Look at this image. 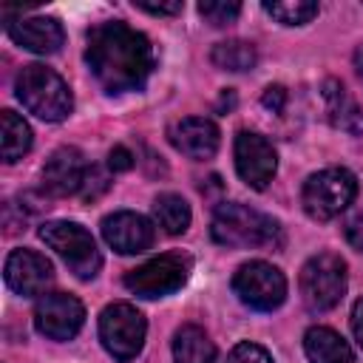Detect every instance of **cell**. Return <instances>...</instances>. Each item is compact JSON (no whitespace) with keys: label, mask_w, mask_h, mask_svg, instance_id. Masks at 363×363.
Masks as SVG:
<instances>
[{"label":"cell","mask_w":363,"mask_h":363,"mask_svg":"<svg viewBox=\"0 0 363 363\" xmlns=\"http://www.w3.org/2000/svg\"><path fill=\"white\" fill-rule=\"evenodd\" d=\"M298 286H301V298L306 309L312 312L335 309L346 292V261L335 252L312 255L301 269Z\"/></svg>","instance_id":"6"},{"label":"cell","mask_w":363,"mask_h":363,"mask_svg":"<svg viewBox=\"0 0 363 363\" xmlns=\"http://www.w3.org/2000/svg\"><path fill=\"white\" fill-rule=\"evenodd\" d=\"M352 332H354V340L363 346V298L352 309Z\"/></svg>","instance_id":"30"},{"label":"cell","mask_w":363,"mask_h":363,"mask_svg":"<svg viewBox=\"0 0 363 363\" xmlns=\"http://www.w3.org/2000/svg\"><path fill=\"white\" fill-rule=\"evenodd\" d=\"M40 238L71 267V272L82 281L94 278L102 267V255L96 250L94 235L77 221H45L40 224Z\"/></svg>","instance_id":"5"},{"label":"cell","mask_w":363,"mask_h":363,"mask_svg":"<svg viewBox=\"0 0 363 363\" xmlns=\"http://www.w3.org/2000/svg\"><path fill=\"white\" fill-rule=\"evenodd\" d=\"M17 99L45 122H62L74 108L65 79L40 62H31L17 74Z\"/></svg>","instance_id":"3"},{"label":"cell","mask_w":363,"mask_h":363,"mask_svg":"<svg viewBox=\"0 0 363 363\" xmlns=\"http://www.w3.org/2000/svg\"><path fill=\"white\" fill-rule=\"evenodd\" d=\"M210 60L216 68H224V71H250L258 62V51L247 40H224L213 45Z\"/></svg>","instance_id":"22"},{"label":"cell","mask_w":363,"mask_h":363,"mask_svg":"<svg viewBox=\"0 0 363 363\" xmlns=\"http://www.w3.org/2000/svg\"><path fill=\"white\" fill-rule=\"evenodd\" d=\"M6 31H9V37H11L20 48L34 51V54H54V51H60V45L65 43V31H62L60 20H54V17H40V14L9 20V23H6Z\"/></svg>","instance_id":"16"},{"label":"cell","mask_w":363,"mask_h":363,"mask_svg":"<svg viewBox=\"0 0 363 363\" xmlns=\"http://www.w3.org/2000/svg\"><path fill=\"white\" fill-rule=\"evenodd\" d=\"M264 11L284 26H303L318 14V3H312V0H278V3H264Z\"/></svg>","instance_id":"23"},{"label":"cell","mask_w":363,"mask_h":363,"mask_svg":"<svg viewBox=\"0 0 363 363\" xmlns=\"http://www.w3.org/2000/svg\"><path fill=\"white\" fill-rule=\"evenodd\" d=\"M210 235L221 247H278L284 241L272 216H264L238 201H221L216 207Z\"/></svg>","instance_id":"2"},{"label":"cell","mask_w":363,"mask_h":363,"mask_svg":"<svg viewBox=\"0 0 363 363\" xmlns=\"http://www.w3.org/2000/svg\"><path fill=\"white\" fill-rule=\"evenodd\" d=\"M323 99H326V113L332 119L335 128L346 130V133H363V111L349 99L346 88L337 79H326L323 82Z\"/></svg>","instance_id":"18"},{"label":"cell","mask_w":363,"mask_h":363,"mask_svg":"<svg viewBox=\"0 0 363 363\" xmlns=\"http://www.w3.org/2000/svg\"><path fill=\"white\" fill-rule=\"evenodd\" d=\"M88 170L91 167L85 164V156L77 147H57L43 164V190L57 199L74 196L85 187Z\"/></svg>","instance_id":"12"},{"label":"cell","mask_w":363,"mask_h":363,"mask_svg":"<svg viewBox=\"0 0 363 363\" xmlns=\"http://www.w3.org/2000/svg\"><path fill=\"white\" fill-rule=\"evenodd\" d=\"M108 167H111L113 173H125V170H130V167H133V153H130L125 145H116V147L108 153Z\"/></svg>","instance_id":"27"},{"label":"cell","mask_w":363,"mask_h":363,"mask_svg":"<svg viewBox=\"0 0 363 363\" xmlns=\"http://www.w3.org/2000/svg\"><path fill=\"white\" fill-rule=\"evenodd\" d=\"M346 241H349L357 252H363V213H357V216L346 224Z\"/></svg>","instance_id":"29"},{"label":"cell","mask_w":363,"mask_h":363,"mask_svg":"<svg viewBox=\"0 0 363 363\" xmlns=\"http://www.w3.org/2000/svg\"><path fill=\"white\" fill-rule=\"evenodd\" d=\"M275 167H278L275 150L261 133L241 130L235 136V170L250 187L264 190L272 182Z\"/></svg>","instance_id":"11"},{"label":"cell","mask_w":363,"mask_h":363,"mask_svg":"<svg viewBox=\"0 0 363 363\" xmlns=\"http://www.w3.org/2000/svg\"><path fill=\"white\" fill-rule=\"evenodd\" d=\"M354 196H357V179L346 167L318 170L303 182V190H301L303 210L318 221H329L340 216L354 201Z\"/></svg>","instance_id":"4"},{"label":"cell","mask_w":363,"mask_h":363,"mask_svg":"<svg viewBox=\"0 0 363 363\" xmlns=\"http://www.w3.org/2000/svg\"><path fill=\"white\" fill-rule=\"evenodd\" d=\"M145 332H147L145 315L125 301L105 306L99 315V340L105 352L119 363H128L142 352Z\"/></svg>","instance_id":"7"},{"label":"cell","mask_w":363,"mask_h":363,"mask_svg":"<svg viewBox=\"0 0 363 363\" xmlns=\"http://www.w3.org/2000/svg\"><path fill=\"white\" fill-rule=\"evenodd\" d=\"M85 60L108 94H125L142 88L150 77L153 45L142 31L125 26L122 20H111L91 28Z\"/></svg>","instance_id":"1"},{"label":"cell","mask_w":363,"mask_h":363,"mask_svg":"<svg viewBox=\"0 0 363 363\" xmlns=\"http://www.w3.org/2000/svg\"><path fill=\"white\" fill-rule=\"evenodd\" d=\"M261 102H264V108H267V111L281 113V111L286 108V88H284V85H269V88L264 91Z\"/></svg>","instance_id":"26"},{"label":"cell","mask_w":363,"mask_h":363,"mask_svg":"<svg viewBox=\"0 0 363 363\" xmlns=\"http://www.w3.org/2000/svg\"><path fill=\"white\" fill-rule=\"evenodd\" d=\"M102 238L108 241V247H113L122 255H136L150 250L153 244V224L130 210H119L102 218Z\"/></svg>","instance_id":"14"},{"label":"cell","mask_w":363,"mask_h":363,"mask_svg":"<svg viewBox=\"0 0 363 363\" xmlns=\"http://www.w3.org/2000/svg\"><path fill=\"white\" fill-rule=\"evenodd\" d=\"M303 352L309 363H354L352 346L329 326H312L303 335Z\"/></svg>","instance_id":"17"},{"label":"cell","mask_w":363,"mask_h":363,"mask_svg":"<svg viewBox=\"0 0 363 363\" xmlns=\"http://www.w3.org/2000/svg\"><path fill=\"white\" fill-rule=\"evenodd\" d=\"M85 323V306L68 292H45L34 306V326L51 340H71Z\"/></svg>","instance_id":"10"},{"label":"cell","mask_w":363,"mask_h":363,"mask_svg":"<svg viewBox=\"0 0 363 363\" xmlns=\"http://www.w3.org/2000/svg\"><path fill=\"white\" fill-rule=\"evenodd\" d=\"M193 258L184 252H164L125 275V286L139 298H164L184 286Z\"/></svg>","instance_id":"8"},{"label":"cell","mask_w":363,"mask_h":363,"mask_svg":"<svg viewBox=\"0 0 363 363\" xmlns=\"http://www.w3.org/2000/svg\"><path fill=\"white\" fill-rule=\"evenodd\" d=\"M0 147H3V162H17L31 147V128L14 111L0 113Z\"/></svg>","instance_id":"20"},{"label":"cell","mask_w":363,"mask_h":363,"mask_svg":"<svg viewBox=\"0 0 363 363\" xmlns=\"http://www.w3.org/2000/svg\"><path fill=\"white\" fill-rule=\"evenodd\" d=\"M233 292L241 303L258 312H272L286 298V278L267 261H247L233 275Z\"/></svg>","instance_id":"9"},{"label":"cell","mask_w":363,"mask_h":363,"mask_svg":"<svg viewBox=\"0 0 363 363\" xmlns=\"http://www.w3.org/2000/svg\"><path fill=\"white\" fill-rule=\"evenodd\" d=\"M199 14L213 26H227L241 14V3H235V0H201Z\"/></svg>","instance_id":"24"},{"label":"cell","mask_w":363,"mask_h":363,"mask_svg":"<svg viewBox=\"0 0 363 363\" xmlns=\"http://www.w3.org/2000/svg\"><path fill=\"white\" fill-rule=\"evenodd\" d=\"M227 363H272V354H269L264 346L244 340V343H238V346L227 354Z\"/></svg>","instance_id":"25"},{"label":"cell","mask_w":363,"mask_h":363,"mask_svg":"<svg viewBox=\"0 0 363 363\" xmlns=\"http://www.w3.org/2000/svg\"><path fill=\"white\" fill-rule=\"evenodd\" d=\"M153 218L167 235H179L190 227V204L179 193H162L153 201Z\"/></svg>","instance_id":"21"},{"label":"cell","mask_w":363,"mask_h":363,"mask_svg":"<svg viewBox=\"0 0 363 363\" xmlns=\"http://www.w3.org/2000/svg\"><path fill=\"white\" fill-rule=\"evenodd\" d=\"M167 139L182 156L196 159V162L213 159L218 150V128H216V122H210L204 116H184V119L173 122L167 128Z\"/></svg>","instance_id":"15"},{"label":"cell","mask_w":363,"mask_h":363,"mask_svg":"<svg viewBox=\"0 0 363 363\" xmlns=\"http://www.w3.org/2000/svg\"><path fill=\"white\" fill-rule=\"evenodd\" d=\"M354 68H357V71L363 74V45H360V48L354 51Z\"/></svg>","instance_id":"31"},{"label":"cell","mask_w":363,"mask_h":363,"mask_svg":"<svg viewBox=\"0 0 363 363\" xmlns=\"http://www.w3.org/2000/svg\"><path fill=\"white\" fill-rule=\"evenodd\" d=\"M173 360L176 363H216V343L201 326L184 323L173 335Z\"/></svg>","instance_id":"19"},{"label":"cell","mask_w":363,"mask_h":363,"mask_svg":"<svg viewBox=\"0 0 363 363\" xmlns=\"http://www.w3.org/2000/svg\"><path fill=\"white\" fill-rule=\"evenodd\" d=\"M136 9L147 11V14H179L184 9L182 0H173V3H147V0H133Z\"/></svg>","instance_id":"28"},{"label":"cell","mask_w":363,"mask_h":363,"mask_svg":"<svg viewBox=\"0 0 363 363\" xmlns=\"http://www.w3.org/2000/svg\"><path fill=\"white\" fill-rule=\"evenodd\" d=\"M6 284L23 295V298H34V295H43L45 286L51 284L54 278V269H51V261L34 250H14L9 258H6Z\"/></svg>","instance_id":"13"}]
</instances>
